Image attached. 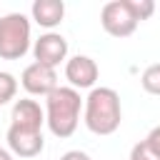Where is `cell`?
<instances>
[{
	"label": "cell",
	"mask_w": 160,
	"mask_h": 160,
	"mask_svg": "<svg viewBox=\"0 0 160 160\" xmlns=\"http://www.w3.org/2000/svg\"><path fill=\"white\" fill-rule=\"evenodd\" d=\"M82 122L92 135H112L122 122L120 95L112 88H92L82 105Z\"/></svg>",
	"instance_id": "obj_1"
},
{
	"label": "cell",
	"mask_w": 160,
	"mask_h": 160,
	"mask_svg": "<svg viewBox=\"0 0 160 160\" xmlns=\"http://www.w3.org/2000/svg\"><path fill=\"white\" fill-rule=\"evenodd\" d=\"M82 98L75 88L60 85L45 98V125L55 138H70L78 130L80 122V110H82Z\"/></svg>",
	"instance_id": "obj_2"
},
{
	"label": "cell",
	"mask_w": 160,
	"mask_h": 160,
	"mask_svg": "<svg viewBox=\"0 0 160 160\" xmlns=\"http://www.w3.org/2000/svg\"><path fill=\"white\" fill-rule=\"evenodd\" d=\"M30 50V18L22 12H8L0 18V58L20 60Z\"/></svg>",
	"instance_id": "obj_3"
},
{
	"label": "cell",
	"mask_w": 160,
	"mask_h": 160,
	"mask_svg": "<svg viewBox=\"0 0 160 160\" xmlns=\"http://www.w3.org/2000/svg\"><path fill=\"white\" fill-rule=\"evenodd\" d=\"M100 25L112 38H130L138 30V20L132 18L125 0H110L100 10Z\"/></svg>",
	"instance_id": "obj_4"
},
{
	"label": "cell",
	"mask_w": 160,
	"mask_h": 160,
	"mask_svg": "<svg viewBox=\"0 0 160 160\" xmlns=\"http://www.w3.org/2000/svg\"><path fill=\"white\" fill-rule=\"evenodd\" d=\"M20 85L28 90V95L32 98H48L52 90H58V70L40 65V62H30L22 75H20Z\"/></svg>",
	"instance_id": "obj_5"
},
{
	"label": "cell",
	"mask_w": 160,
	"mask_h": 160,
	"mask_svg": "<svg viewBox=\"0 0 160 160\" xmlns=\"http://www.w3.org/2000/svg\"><path fill=\"white\" fill-rule=\"evenodd\" d=\"M5 140H8V150L18 158H38L45 148L42 130H30L20 125H10Z\"/></svg>",
	"instance_id": "obj_6"
},
{
	"label": "cell",
	"mask_w": 160,
	"mask_h": 160,
	"mask_svg": "<svg viewBox=\"0 0 160 160\" xmlns=\"http://www.w3.org/2000/svg\"><path fill=\"white\" fill-rule=\"evenodd\" d=\"M32 58L40 65L58 68L60 62H68V40L60 32H42L32 42Z\"/></svg>",
	"instance_id": "obj_7"
},
{
	"label": "cell",
	"mask_w": 160,
	"mask_h": 160,
	"mask_svg": "<svg viewBox=\"0 0 160 160\" xmlns=\"http://www.w3.org/2000/svg\"><path fill=\"white\" fill-rule=\"evenodd\" d=\"M98 75H100V68L90 55H72L65 62V80L75 90H85V88L92 90L98 82Z\"/></svg>",
	"instance_id": "obj_8"
},
{
	"label": "cell",
	"mask_w": 160,
	"mask_h": 160,
	"mask_svg": "<svg viewBox=\"0 0 160 160\" xmlns=\"http://www.w3.org/2000/svg\"><path fill=\"white\" fill-rule=\"evenodd\" d=\"M10 125H20V128H30V130H42V125H45V110L40 108L38 100L20 98V100L12 102Z\"/></svg>",
	"instance_id": "obj_9"
},
{
	"label": "cell",
	"mask_w": 160,
	"mask_h": 160,
	"mask_svg": "<svg viewBox=\"0 0 160 160\" xmlns=\"http://www.w3.org/2000/svg\"><path fill=\"white\" fill-rule=\"evenodd\" d=\"M30 18L40 28L52 32V28H58L65 18V2L62 0H35L30 8Z\"/></svg>",
	"instance_id": "obj_10"
},
{
	"label": "cell",
	"mask_w": 160,
	"mask_h": 160,
	"mask_svg": "<svg viewBox=\"0 0 160 160\" xmlns=\"http://www.w3.org/2000/svg\"><path fill=\"white\" fill-rule=\"evenodd\" d=\"M140 85H142L145 92H150V95H160V62H152V65H148V68L142 70V75H140Z\"/></svg>",
	"instance_id": "obj_11"
},
{
	"label": "cell",
	"mask_w": 160,
	"mask_h": 160,
	"mask_svg": "<svg viewBox=\"0 0 160 160\" xmlns=\"http://www.w3.org/2000/svg\"><path fill=\"white\" fill-rule=\"evenodd\" d=\"M15 95H18V80H15V75L8 72V70H0V105L10 102Z\"/></svg>",
	"instance_id": "obj_12"
},
{
	"label": "cell",
	"mask_w": 160,
	"mask_h": 160,
	"mask_svg": "<svg viewBox=\"0 0 160 160\" xmlns=\"http://www.w3.org/2000/svg\"><path fill=\"white\" fill-rule=\"evenodd\" d=\"M128 2V8H130V12H132V18L140 22V20H148L152 12H155V2L152 0H125Z\"/></svg>",
	"instance_id": "obj_13"
},
{
	"label": "cell",
	"mask_w": 160,
	"mask_h": 160,
	"mask_svg": "<svg viewBox=\"0 0 160 160\" xmlns=\"http://www.w3.org/2000/svg\"><path fill=\"white\" fill-rule=\"evenodd\" d=\"M128 160H160V152H155L148 140H140V142H135L130 148V158Z\"/></svg>",
	"instance_id": "obj_14"
},
{
	"label": "cell",
	"mask_w": 160,
	"mask_h": 160,
	"mask_svg": "<svg viewBox=\"0 0 160 160\" xmlns=\"http://www.w3.org/2000/svg\"><path fill=\"white\" fill-rule=\"evenodd\" d=\"M148 142H150V148L155 150V152H160V125H155L150 132H148V138H145Z\"/></svg>",
	"instance_id": "obj_15"
},
{
	"label": "cell",
	"mask_w": 160,
	"mask_h": 160,
	"mask_svg": "<svg viewBox=\"0 0 160 160\" xmlns=\"http://www.w3.org/2000/svg\"><path fill=\"white\" fill-rule=\"evenodd\" d=\"M60 160H92V158L88 152H82V150H68V152H62Z\"/></svg>",
	"instance_id": "obj_16"
},
{
	"label": "cell",
	"mask_w": 160,
	"mask_h": 160,
	"mask_svg": "<svg viewBox=\"0 0 160 160\" xmlns=\"http://www.w3.org/2000/svg\"><path fill=\"white\" fill-rule=\"evenodd\" d=\"M0 160H15V158H12V152H10V150L0 148Z\"/></svg>",
	"instance_id": "obj_17"
},
{
	"label": "cell",
	"mask_w": 160,
	"mask_h": 160,
	"mask_svg": "<svg viewBox=\"0 0 160 160\" xmlns=\"http://www.w3.org/2000/svg\"><path fill=\"white\" fill-rule=\"evenodd\" d=\"M0 108H2V105H0Z\"/></svg>",
	"instance_id": "obj_18"
}]
</instances>
